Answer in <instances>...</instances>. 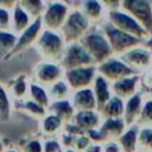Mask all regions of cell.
I'll return each instance as SVG.
<instances>
[{"instance_id": "44", "label": "cell", "mask_w": 152, "mask_h": 152, "mask_svg": "<svg viewBox=\"0 0 152 152\" xmlns=\"http://www.w3.org/2000/svg\"><path fill=\"white\" fill-rule=\"evenodd\" d=\"M62 152H77V151L74 150V148H64Z\"/></svg>"}, {"instance_id": "1", "label": "cell", "mask_w": 152, "mask_h": 152, "mask_svg": "<svg viewBox=\"0 0 152 152\" xmlns=\"http://www.w3.org/2000/svg\"><path fill=\"white\" fill-rule=\"evenodd\" d=\"M34 48L44 61L59 63L65 51L66 42L61 31L44 28L36 42Z\"/></svg>"}, {"instance_id": "26", "label": "cell", "mask_w": 152, "mask_h": 152, "mask_svg": "<svg viewBox=\"0 0 152 152\" xmlns=\"http://www.w3.org/2000/svg\"><path fill=\"white\" fill-rule=\"evenodd\" d=\"M32 100H34L36 102L43 104L44 107H49L50 103H51V99L49 96V93H48V89L43 86H40L39 83H37L36 81L34 82H31L30 83V94Z\"/></svg>"}, {"instance_id": "21", "label": "cell", "mask_w": 152, "mask_h": 152, "mask_svg": "<svg viewBox=\"0 0 152 152\" xmlns=\"http://www.w3.org/2000/svg\"><path fill=\"white\" fill-rule=\"evenodd\" d=\"M34 19L30 15L27 11H25L19 4L12 8V30L15 33H20L26 27H28Z\"/></svg>"}, {"instance_id": "36", "label": "cell", "mask_w": 152, "mask_h": 152, "mask_svg": "<svg viewBox=\"0 0 152 152\" xmlns=\"http://www.w3.org/2000/svg\"><path fill=\"white\" fill-rule=\"evenodd\" d=\"M64 148L59 140L48 139L43 144V152H62Z\"/></svg>"}, {"instance_id": "9", "label": "cell", "mask_w": 152, "mask_h": 152, "mask_svg": "<svg viewBox=\"0 0 152 152\" xmlns=\"http://www.w3.org/2000/svg\"><path fill=\"white\" fill-rule=\"evenodd\" d=\"M96 75H97V66L87 65V66H78V68L64 70L63 78L66 81V83L70 86L71 90L74 91L93 86Z\"/></svg>"}, {"instance_id": "45", "label": "cell", "mask_w": 152, "mask_h": 152, "mask_svg": "<svg viewBox=\"0 0 152 152\" xmlns=\"http://www.w3.org/2000/svg\"><path fill=\"white\" fill-rule=\"evenodd\" d=\"M0 152H4V146H2V142L0 141Z\"/></svg>"}, {"instance_id": "39", "label": "cell", "mask_w": 152, "mask_h": 152, "mask_svg": "<svg viewBox=\"0 0 152 152\" xmlns=\"http://www.w3.org/2000/svg\"><path fill=\"white\" fill-rule=\"evenodd\" d=\"M102 152H121V146L114 141H107L102 146Z\"/></svg>"}, {"instance_id": "20", "label": "cell", "mask_w": 152, "mask_h": 152, "mask_svg": "<svg viewBox=\"0 0 152 152\" xmlns=\"http://www.w3.org/2000/svg\"><path fill=\"white\" fill-rule=\"evenodd\" d=\"M93 90H94L96 102H97V112H100L101 108L112 97L110 89H109V86H108V81L102 75L97 74L96 77H95V81L93 83Z\"/></svg>"}, {"instance_id": "23", "label": "cell", "mask_w": 152, "mask_h": 152, "mask_svg": "<svg viewBox=\"0 0 152 152\" xmlns=\"http://www.w3.org/2000/svg\"><path fill=\"white\" fill-rule=\"evenodd\" d=\"M101 115H103L106 119L108 118H120L124 112L125 107L122 103V99L119 96H112L107 103L101 108Z\"/></svg>"}, {"instance_id": "27", "label": "cell", "mask_w": 152, "mask_h": 152, "mask_svg": "<svg viewBox=\"0 0 152 152\" xmlns=\"http://www.w3.org/2000/svg\"><path fill=\"white\" fill-rule=\"evenodd\" d=\"M11 94L14 99L23 101L30 94V83L27 84L26 77L24 75H19L11 86Z\"/></svg>"}, {"instance_id": "29", "label": "cell", "mask_w": 152, "mask_h": 152, "mask_svg": "<svg viewBox=\"0 0 152 152\" xmlns=\"http://www.w3.org/2000/svg\"><path fill=\"white\" fill-rule=\"evenodd\" d=\"M140 110V96L134 94L131 96L125 106V122L131 125L135 119H138V114Z\"/></svg>"}, {"instance_id": "38", "label": "cell", "mask_w": 152, "mask_h": 152, "mask_svg": "<svg viewBox=\"0 0 152 152\" xmlns=\"http://www.w3.org/2000/svg\"><path fill=\"white\" fill-rule=\"evenodd\" d=\"M24 152H43V145L39 140H31L24 147Z\"/></svg>"}, {"instance_id": "34", "label": "cell", "mask_w": 152, "mask_h": 152, "mask_svg": "<svg viewBox=\"0 0 152 152\" xmlns=\"http://www.w3.org/2000/svg\"><path fill=\"white\" fill-rule=\"evenodd\" d=\"M0 30H12V8L0 7Z\"/></svg>"}, {"instance_id": "32", "label": "cell", "mask_w": 152, "mask_h": 152, "mask_svg": "<svg viewBox=\"0 0 152 152\" xmlns=\"http://www.w3.org/2000/svg\"><path fill=\"white\" fill-rule=\"evenodd\" d=\"M10 114H11V100L4 87L0 84V121L8 120Z\"/></svg>"}, {"instance_id": "17", "label": "cell", "mask_w": 152, "mask_h": 152, "mask_svg": "<svg viewBox=\"0 0 152 152\" xmlns=\"http://www.w3.org/2000/svg\"><path fill=\"white\" fill-rule=\"evenodd\" d=\"M137 82H138L137 75L127 76V77H124L121 80L113 82L112 90L115 96H119L121 99H129L131 96L134 95Z\"/></svg>"}, {"instance_id": "4", "label": "cell", "mask_w": 152, "mask_h": 152, "mask_svg": "<svg viewBox=\"0 0 152 152\" xmlns=\"http://www.w3.org/2000/svg\"><path fill=\"white\" fill-rule=\"evenodd\" d=\"M91 26L93 24L89 21V19L76 6V7H71L66 20L59 31L68 44L71 42L81 40V38L90 30Z\"/></svg>"}, {"instance_id": "15", "label": "cell", "mask_w": 152, "mask_h": 152, "mask_svg": "<svg viewBox=\"0 0 152 152\" xmlns=\"http://www.w3.org/2000/svg\"><path fill=\"white\" fill-rule=\"evenodd\" d=\"M70 101L76 110H97L96 97L90 87L74 90L70 95Z\"/></svg>"}, {"instance_id": "31", "label": "cell", "mask_w": 152, "mask_h": 152, "mask_svg": "<svg viewBox=\"0 0 152 152\" xmlns=\"http://www.w3.org/2000/svg\"><path fill=\"white\" fill-rule=\"evenodd\" d=\"M120 146L124 152H134L138 146V137L134 131H127L120 138Z\"/></svg>"}, {"instance_id": "24", "label": "cell", "mask_w": 152, "mask_h": 152, "mask_svg": "<svg viewBox=\"0 0 152 152\" xmlns=\"http://www.w3.org/2000/svg\"><path fill=\"white\" fill-rule=\"evenodd\" d=\"M46 89H48V93H49V96H50L51 101L68 99L71 95V91H72L70 86L66 83V81L64 78L55 82L53 84H51Z\"/></svg>"}, {"instance_id": "16", "label": "cell", "mask_w": 152, "mask_h": 152, "mask_svg": "<svg viewBox=\"0 0 152 152\" xmlns=\"http://www.w3.org/2000/svg\"><path fill=\"white\" fill-rule=\"evenodd\" d=\"M101 114L97 110H76L72 122L76 124L84 132L99 128L101 125Z\"/></svg>"}, {"instance_id": "11", "label": "cell", "mask_w": 152, "mask_h": 152, "mask_svg": "<svg viewBox=\"0 0 152 152\" xmlns=\"http://www.w3.org/2000/svg\"><path fill=\"white\" fill-rule=\"evenodd\" d=\"M43 30H44V26H43L42 19L40 18L34 19L28 27H26L24 31H21L18 34V39H17V43H15L13 50L5 57V59H10L11 57L25 51L26 49H28L32 45H34Z\"/></svg>"}, {"instance_id": "2", "label": "cell", "mask_w": 152, "mask_h": 152, "mask_svg": "<svg viewBox=\"0 0 152 152\" xmlns=\"http://www.w3.org/2000/svg\"><path fill=\"white\" fill-rule=\"evenodd\" d=\"M90 53L96 65L114 56L108 38L106 37L101 25H93L90 30L80 40Z\"/></svg>"}, {"instance_id": "19", "label": "cell", "mask_w": 152, "mask_h": 152, "mask_svg": "<svg viewBox=\"0 0 152 152\" xmlns=\"http://www.w3.org/2000/svg\"><path fill=\"white\" fill-rule=\"evenodd\" d=\"M48 110L50 113H53L58 115L64 122H69L72 120L76 109L72 106L70 99H64V100H57V101H51L50 106L48 107Z\"/></svg>"}, {"instance_id": "13", "label": "cell", "mask_w": 152, "mask_h": 152, "mask_svg": "<svg viewBox=\"0 0 152 152\" xmlns=\"http://www.w3.org/2000/svg\"><path fill=\"white\" fill-rule=\"evenodd\" d=\"M120 57L126 64L137 71L147 69L152 65V50L145 43L129 49Z\"/></svg>"}, {"instance_id": "46", "label": "cell", "mask_w": 152, "mask_h": 152, "mask_svg": "<svg viewBox=\"0 0 152 152\" xmlns=\"http://www.w3.org/2000/svg\"><path fill=\"white\" fill-rule=\"evenodd\" d=\"M4 152H18V151H15V150H6Z\"/></svg>"}, {"instance_id": "7", "label": "cell", "mask_w": 152, "mask_h": 152, "mask_svg": "<svg viewBox=\"0 0 152 152\" xmlns=\"http://www.w3.org/2000/svg\"><path fill=\"white\" fill-rule=\"evenodd\" d=\"M61 65L64 70L78 68V66H87V65H96L95 61L83 46V44L78 42H71L66 44L65 51L61 59Z\"/></svg>"}, {"instance_id": "41", "label": "cell", "mask_w": 152, "mask_h": 152, "mask_svg": "<svg viewBox=\"0 0 152 152\" xmlns=\"http://www.w3.org/2000/svg\"><path fill=\"white\" fill-rule=\"evenodd\" d=\"M18 4H19V0H0V7L13 8Z\"/></svg>"}, {"instance_id": "22", "label": "cell", "mask_w": 152, "mask_h": 152, "mask_svg": "<svg viewBox=\"0 0 152 152\" xmlns=\"http://www.w3.org/2000/svg\"><path fill=\"white\" fill-rule=\"evenodd\" d=\"M63 120L53 114V113H49L48 115H45L43 118L42 121V132L49 137L56 135L57 133H61L62 128H63Z\"/></svg>"}, {"instance_id": "47", "label": "cell", "mask_w": 152, "mask_h": 152, "mask_svg": "<svg viewBox=\"0 0 152 152\" xmlns=\"http://www.w3.org/2000/svg\"><path fill=\"white\" fill-rule=\"evenodd\" d=\"M51 1H57V0H46V2H51ZM64 1H68V0H64Z\"/></svg>"}, {"instance_id": "30", "label": "cell", "mask_w": 152, "mask_h": 152, "mask_svg": "<svg viewBox=\"0 0 152 152\" xmlns=\"http://www.w3.org/2000/svg\"><path fill=\"white\" fill-rule=\"evenodd\" d=\"M21 108L28 113L30 115L34 116V118H39V119H43L45 115H48V108L44 107L43 104L36 102L34 100H27V101H24L21 103Z\"/></svg>"}, {"instance_id": "8", "label": "cell", "mask_w": 152, "mask_h": 152, "mask_svg": "<svg viewBox=\"0 0 152 152\" xmlns=\"http://www.w3.org/2000/svg\"><path fill=\"white\" fill-rule=\"evenodd\" d=\"M97 66V74L102 75L108 82H115L118 80H121L127 76L135 75V71L133 68H131L128 64H126L120 56H112L104 62L96 65Z\"/></svg>"}, {"instance_id": "43", "label": "cell", "mask_w": 152, "mask_h": 152, "mask_svg": "<svg viewBox=\"0 0 152 152\" xmlns=\"http://www.w3.org/2000/svg\"><path fill=\"white\" fill-rule=\"evenodd\" d=\"M145 44H146V45H147V46H148V48L152 50V34H151V36H150V37H148V38L145 40Z\"/></svg>"}, {"instance_id": "25", "label": "cell", "mask_w": 152, "mask_h": 152, "mask_svg": "<svg viewBox=\"0 0 152 152\" xmlns=\"http://www.w3.org/2000/svg\"><path fill=\"white\" fill-rule=\"evenodd\" d=\"M18 39V33L13 30H0V55L4 58L13 50Z\"/></svg>"}, {"instance_id": "12", "label": "cell", "mask_w": 152, "mask_h": 152, "mask_svg": "<svg viewBox=\"0 0 152 152\" xmlns=\"http://www.w3.org/2000/svg\"><path fill=\"white\" fill-rule=\"evenodd\" d=\"M64 77V69L58 62L44 61L34 69V81L40 86L49 88L55 82Z\"/></svg>"}, {"instance_id": "6", "label": "cell", "mask_w": 152, "mask_h": 152, "mask_svg": "<svg viewBox=\"0 0 152 152\" xmlns=\"http://www.w3.org/2000/svg\"><path fill=\"white\" fill-rule=\"evenodd\" d=\"M70 10L71 6L69 1L57 0V1L48 2L44 13L40 17L44 28L59 31L63 24L65 23Z\"/></svg>"}, {"instance_id": "10", "label": "cell", "mask_w": 152, "mask_h": 152, "mask_svg": "<svg viewBox=\"0 0 152 152\" xmlns=\"http://www.w3.org/2000/svg\"><path fill=\"white\" fill-rule=\"evenodd\" d=\"M120 7L132 14L152 34V0H122Z\"/></svg>"}, {"instance_id": "35", "label": "cell", "mask_w": 152, "mask_h": 152, "mask_svg": "<svg viewBox=\"0 0 152 152\" xmlns=\"http://www.w3.org/2000/svg\"><path fill=\"white\" fill-rule=\"evenodd\" d=\"M91 144V139L88 137L87 133H82L80 135L76 137V140H75V145H74V148L77 151V152H84L86 148Z\"/></svg>"}, {"instance_id": "42", "label": "cell", "mask_w": 152, "mask_h": 152, "mask_svg": "<svg viewBox=\"0 0 152 152\" xmlns=\"http://www.w3.org/2000/svg\"><path fill=\"white\" fill-rule=\"evenodd\" d=\"M84 152H102V147H101L97 142H95V144H90V145L86 148Z\"/></svg>"}, {"instance_id": "5", "label": "cell", "mask_w": 152, "mask_h": 152, "mask_svg": "<svg viewBox=\"0 0 152 152\" xmlns=\"http://www.w3.org/2000/svg\"><path fill=\"white\" fill-rule=\"evenodd\" d=\"M100 25H101L106 37L108 38L109 44H110L112 50H113L115 56H121L122 53H125L129 49L145 43V40L113 26L108 21H103Z\"/></svg>"}, {"instance_id": "3", "label": "cell", "mask_w": 152, "mask_h": 152, "mask_svg": "<svg viewBox=\"0 0 152 152\" xmlns=\"http://www.w3.org/2000/svg\"><path fill=\"white\" fill-rule=\"evenodd\" d=\"M106 21H108L113 26H115L127 33H131L142 40H146L151 36L148 33V31L132 14H129L121 7L114 8V10H108Z\"/></svg>"}, {"instance_id": "33", "label": "cell", "mask_w": 152, "mask_h": 152, "mask_svg": "<svg viewBox=\"0 0 152 152\" xmlns=\"http://www.w3.org/2000/svg\"><path fill=\"white\" fill-rule=\"evenodd\" d=\"M138 146L146 152H152V129L151 128L146 127L140 131L138 135Z\"/></svg>"}, {"instance_id": "14", "label": "cell", "mask_w": 152, "mask_h": 152, "mask_svg": "<svg viewBox=\"0 0 152 152\" xmlns=\"http://www.w3.org/2000/svg\"><path fill=\"white\" fill-rule=\"evenodd\" d=\"M77 7L93 25H100L106 21L108 10L101 0H80Z\"/></svg>"}, {"instance_id": "18", "label": "cell", "mask_w": 152, "mask_h": 152, "mask_svg": "<svg viewBox=\"0 0 152 152\" xmlns=\"http://www.w3.org/2000/svg\"><path fill=\"white\" fill-rule=\"evenodd\" d=\"M125 121L120 118H108L99 127L100 132L103 135V139H119L122 135Z\"/></svg>"}, {"instance_id": "28", "label": "cell", "mask_w": 152, "mask_h": 152, "mask_svg": "<svg viewBox=\"0 0 152 152\" xmlns=\"http://www.w3.org/2000/svg\"><path fill=\"white\" fill-rule=\"evenodd\" d=\"M19 5L30 13L33 19L40 18L48 5L46 0H19Z\"/></svg>"}, {"instance_id": "37", "label": "cell", "mask_w": 152, "mask_h": 152, "mask_svg": "<svg viewBox=\"0 0 152 152\" xmlns=\"http://www.w3.org/2000/svg\"><path fill=\"white\" fill-rule=\"evenodd\" d=\"M139 121L146 125H152V101L146 102V104L144 106Z\"/></svg>"}, {"instance_id": "40", "label": "cell", "mask_w": 152, "mask_h": 152, "mask_svg": "<svg viewBox=\"0 0 152 152\" xmlns=\"http://www.w3.org/2000/svg\"><path fill=\"white\" fill-rule=\"evenodd\" d=\"M102 4L106 6L107 10H114V8H119L121 6L122 0H101Z\"/></svg>"}]
</instances>
